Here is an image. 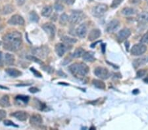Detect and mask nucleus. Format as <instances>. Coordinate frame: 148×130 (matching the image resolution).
I'll list each match as a JSON object with an SVG mask.
<instances>
[{"instance_id":"obj_14","label":"nucleus","mask_w":148,"mask_h":130,"mask_svg":"<svg viewBox=\"0 0 148 130\" xmlns=\"http://www.w3.org/2000/svg\"><path fill=\"white\" fill-rule=\"evenodd\" d=\"M12 116L16 118L20 121H26L28 117V114L25 111H16L11 114Z\"/></svg>"},{"instance_id":"obj_15","label":"nucleus","mask_w":148,"mask_h":130,"mask_svg":"<svg viewBox=\"0 0 148 130\" xmlns=\"http://www.w3.org/2000/svg\"><path fill=\"white\" fill-rule=\"evenodd\" d=\"M119 26H120V22L118 20L114 19L108 24L107 27V31L108 32H113L118 29Z\"/></svg>"},{"instance_id":"obj_19","label":"nucleus","mask_w":148,"mask_h":130,"mask_svg":"<svg viewBox=\"0 0 148 130\" xmlns=\"http://www.w3.org/2000/svg\"><path fill=\"white\" fill-rule=\"evenodd\" d=\"M5 71L10 76L13 78H17L22 75V72L20 70L15 69V68H8Z\"/></svg>"},{"instance_id":"obj_2","label":"nucleus","mask_w":148,"mask_h":130,"mask_svg":"<svg viewBox=\"0 0 148 130\" xmlns=\"http://www.w3.org/2000/svg\"><path fill=\"white\" fill-rule=\"evenodd\" d=\"M21 47H22V39L16 40L13 42H3V48L9 51H18L21 48Z\"/></svg>"},{"instance_id":"obj_32","label":"nucleus","mask_w":148,"mask_h":130,"mask_svg":"<svg viewBox=\"0 0 148 130\" xmlns=\"http://www.w3.org/2000/svg\"><path fill=\"white\" fill-rule=\"evenodd\" d=\"M68 20H69L68 15H66V13L62 14L60 16V19H59V22H60L61 25H66V23L67 22Z\"/></svg>"},{"instance_id":"obj_37","label":"nucleus","mask_w":148,"mask_h":130,"mask_svg":"<svg viewBox=\"0 0 148 130\" xmlns=\"http://www.w3.org/2000/svg\"><path fill=\"white\" fill-rule=\"evenodd\" d=\"M141 42H142L143 44H148V32L142 37V39H141Z\"/></svg>"},{"instance_id":"obj_45","label":"nucleus","mask_w":148,"mask_h":130,"mask_svg":"<svg viewBox=\"0 0 148 130\" xmlns=\"http://www.w3.org/2000/svg\"><path fill=\"white\" fill-rule=\"evenodd\" d=\"M129 46H130L129 42H125V47H126V50H127V51H128V49H129Z\"/></svg>"},{"instance_id":"obj_33","label":"nucleus","mask_w":148,"mask_h":130,"mask_svg":"<svg viewBox=\"0 0 148 130\" xmlns=\"http://www.w3.org/2000/svg\"><path fill=\"white\" fill-rule=\"evenodd\" d=\"M27 58L28 59H29V60H31V61H34L35 63H38V64H42L43 63L40 60V59H38V58H36V56H27Z\"/></svg>"},{"instance_id":"obj_21","label":"nucleus","mask_w":148,"mask_h":130,"mask_svg":"<svg viewBox=\"0 0 148 130\" xmlns=\"http://www.w3.org/2000/svg\"><path fill=\"white\" fill-rule=\"evenodd\" d=\"M82 58L83 60L86 62H93V61H95L94 53L90 51L85 52L82 56Z\"/></svg>"},{"instance_id":"obj_5","label":"nucleus","mask_w":148,"mask_h":130,"mask_svg":"<svg viewBox=\"0 0 148 130\" xmlns=\"http://www.w3.org/2000/svg\"><path fill=\"white\" fill-rule=\"evenodd\" d=\"M20 39H22V35L20 32L16 31L9 33L3 37V42H13Z\"/></svg>"},{"instance_id":"obj_46","label":"nucleus","mask_w":148,"mask_h":130,"mask_svg":"<svg viewBox=\"0 0 148 130\" xmlns=\"http://www.w3.org/2000/svg\"><path fill=\"white\" fill-rule=\"evenodd\" d=\"M101 47H102V51H103V53H105V49H106V48H105V47H106V45H105L104 44H103L102 45H101Z\"/></svg>"},{"instance_id":"obj_11","label":"nucleus","mask_w":148,"mask_h":130,"mask_svg":"<svg viewBox=\"0 0 148 130\" xmlns=\"http://www.w3.org/2000/svg\"><path fill=\"white\" fill-rule=\"evenodd\" d=\"M131 34L130 30L129 28H123L117 34V38L120 42H123L124 40L128 38Z\"/></svg>"},{"instance_id":"obj_4","label":"nucleus","mask_w":148,"mask_h":130,"mask_svg":"<svg viewBox=\"0 0 148 130\" xmlns=\"http://www.w3.org/2000/svg\"><path fill=\"white\" fill-rule=\"evenodd\" d=\"M147 51V46L143 44H135L131 49V54L134 56H140L145 53Z\"/></svg>"},{"instance_id":"obj_1","label":"nucleus","mask_w":148,"mask_h":130,"mask_svg":"<svg viewBox=\"0 0 148 130\" xmlns=\"http://www.w3.org/2000/svg\"><path fill=\"white\" fill-rule=\"evenodd\" d=\"M69 69L72 74L76 77H83L89 72V67L84 63H75L69 67Z\"/></svg>"},{"instance_id":"obj_49","label":"nucleus","mask_w":148,"mask_h":130,"mask_svg":"<svg viewBox=\"0 0 148 130\" xmlns=\"http://www.w3.org/2000/svg\"><path fill=\"white\" fill-rule=\"evenodd\" d=\"M90 130H95V129L94 128V127H91V128H90Z\"/></svg>"},{"instance_id":"obj_47","label":"nucleus","mask_w":148,"mask_h":130,"mask_svg":"<svg viewBox=\"0 0 148 130\" xmlns=\"http://www.w3.org/2000/svg\"><path fill=\"white\" fill-rule=\"evenodd\" d=\"M144 81L145 82L148 83V76H147V78H145L144 80Z\"/></svg>"},{"instance_id":"obj_9","label":"nucleus","mask_w":148,"mask_h":130,"mask_svg":"<svg viewBox=\"0 0 148 130\" xmlns=\"http://www.w3.org/2000/svg\"><path fill=\"white\" fill-rule=\"evenodd\" d=\"M8 24L13 26H21L25 24V20L19 15H15L12 16L10 19L8 20Z\"/></svg>"},{"instance_id":"obj_43","label":"nucleus","mask_w":148,"mask_h":130,"mask_svg":"<svg viewBox=\"0 0 148 130\" xmlns=\"http://www.w3.org/2000/svg\"><path fill=\"white\" fill-rule=\"evenodd\" d=\"M140 0H129V3L131 4H139L140 3Z\"/></svg>"},{"instance_id":"obj_51","label":"nucleus","mask_w":148,"mask_h":130,"mask_svg":"<svg viewBox=\"0 0 148 130\" xmlns=\"http://www.w3.org/2000/svg\"><path fill=\"white\" fill-rule=\"evenodd\" d=\"M147 61H148V58H147Z\"/></svg>"},{"instance_id":"obj_8","label":"nucleus","mask_w":148,"mask_h":130,"mask_svg":"<svg viewBox=\"0 0 148 130\" xmlns=\"http://www.w3.org/2000/svg\"><path fill=\"white\" fill-rule=\"evenodd\" d=\"M84 15L81 12H74L69 17V21L73 25L80 23L83 19Z\"/></svg>"},{"instance_id":"obj_13","label":"nucleus","mask_w":148,"mask_h":130,"mask_svg":"<svg viewBox=\"0 0 148 130\" xmlns=\"http://www.w3.org/2000/svg\"><path fill=\"white\" fill-rule=\"evenodd\" d=\"M30 124L32 125L33 126L35 127H39L41 126L43 123V120L40 114H36L32 115L30 118Z\"/></svg>"},{"instance_id":"obj_44","label":"nucleus","mask_w":148,"mask_h":130,"mask_svg":"<svg viewBox=\"0 0 148 130\" xmlns=\"http://www.w3.org/2000/svg\"><path fill=\"white\" fill-rule=\"evenodd\" d=\"M16 1H17V4L18 5H22L25 3V0H16Z\"/></svg>"},{"instance_id":"obj_20","label":"nucleus","mask_w":148,"mask_h":130,"mask_svg":"<svg viewBox=\"0 0 148 130\" xmlns=\"http://www.w3.org/2000/svg\"><path fill=\"white\" fill-rule=\"evenodd\" d=\"M10 99L8 95H3L0 99V106L1 107L7 108L10 106Z\"/></svg>"},{"instance_id":"obj_34","label":"nucleus","mask_w":148,"mask_h":130,"mask_svg":"<svg viewBox=\"0 0 148 130\" xmlns=\"http://www.w3.org/2000/svg\"><path fill=\"white\" fill-rule=\"evenodd\" d=\"M122 1L123 0H113L111 7L112 8H116L122 3Z\"/></svg>"},{"instance_id":"obj_17","label":"nucleus","mask_w":148,"mask_h":130,"mask_svg":"<svg viewBox=\"0 0 148 130\" xmlns=\"http://www.w3.org/2000/svg\"><path fill=\"white\" fill-rule=\"evenodd\" d=\"M55 49H56V52L57 55L59 56H62L67 50V47L66 45L63 44H57L55 47Z\"/></svg>"},{"instance_id":"obj_40","label":"nucleus","mask_w":148,"mask_h":130,"mask_svg":"<svg viewBox=\"0 0 148 130\" xmlns=\"http://www.w3.org/2000/svg\"><path fill=\"white\" fill-rule=\"evenodd\" d=\"M39 91H40L39 89H38L37 87H30V88H29V91L32 93H37V92H38Z\"/></svg>"},{"instance_id":"obj_7","label":"nucleus","mask_w":148,"mask_h":130,"mask_svg":"<svg viewBox=\"0 0 148 130\" xmlns=\"http://www.w3.org/2000/svg\"><path fill=\"white\" fill-rule=\"evenodd\" d=\"M43 30L46 32L50 38H53L56 33V27L53 24L46 23L42 26Z\"/></svg>"},{"instance_id":"obj_39","label":"nucleus","mask_w":148,"mask_h":130,"mask_svg":"<svg viewBox=\"0 0 148 130\" xmlns=\"http://www.w3.org/2000/svg\"><path fill=\"white\" fill-rule=\"evenodd\" d=\"M55 9H56V11H61L63 9V7L61 5V4H59V3H57L55 5Z\"/></svg>"},{"instance_id":"obj_25","label":"nucleus","mask_w":148,"mask_h":130,"mask_svg":"<svg viewBox=\"0 0 148 130\" xmlns=\"http://www.w3.org/2000/svg\"><path fill=\"white\" fill-rule=\"evenodd\" d=\"M52 10H53V9L51 6L47 5L44 7L42 10V15L45 16V17H49L51 15Z\"/></svg>"},{"instance_id":"obj_41","label":"nucleus","mask_w":148,"mask_h":130,"mask_svg":"<svg viewBox=\"0 0 148 130\" xmlns=\"http://www.w3.org/2000/svg\"><path fill=\"white\" fill-rule=\"evenodd\" d=\"M63 1L65 2L66 4L71 5L74 4V3H75L76 0H63Z\"/></svg>"},{"instance_id":"obj_35","label":"nucleus","mask_w":148,"mask_h":130,"mask_svg":"<svg viewBox=\"0 0 148 130\" xmlns=\"http://www.w3.org/2000/svg\"><path fill=\"white\" fill-rule=\"evenodd\" d=\"M4 125H5V126H13V127H18L17 125H16L14 124V123L11 121V120H5L4 121Z\"/></svg>"},{"instance_id":"obj_10","label":"nucleus","mask_w":148,"mask_h":130,"mask_svg":"<svg viewBox=\"0 0 148 130\" xmlns=\"http://www.w3.org/2000/svg\"><path fill=\"white\" fill-rule=\"evenodd\" d=\"M49 51V50L47 47H41L34 49V50H33V53L41 58H45L47 55H48Z\"/></svg>"},{"instance_id":"obj_30","label":"nucleus","mask_w":148,"mask_h":130,"mask_svg":"<svg viewBox=\"0 0 148 130\" xmlns=\"http://www.w3.org/2000/svg\"><path fill=\"white\" fill-rule=\"evenodd\" d=\"M15 99L18 102L23 103L24 104H27L28 101H29V97L28 96H24V95H18L16 96Z\"/></svg>"},{"instance_id":"obj_6","label":"nucleus","mask_w":148,"mask_h":130,"mask_svg":"<svg viewBox=\"0 0 148 130\" xmlns=\"http://www.w3.org/2000/svg\"><path fill=\"white\" fill-rule=\"evenodd\" d=\"M94 74L99 78L106 80L109 77V72L107 68L104 67H97L94 70Z\"/></svg>"},{"instance_id":"obj_50","label":"nucleus","mask_w":148,"mask_h":130,"mask_svg":"<svg viewBox=\"0 0 148 130\" xmlns=\"http://www.w3.org/2000/svg\"><path fill=\"white\" fill-rule=\"evenodd\" d=\"M1 44H2V42H1V41H0V46H1Z\"/></svg>"},{"instance_id":"obj_24","label":"nucleus","mask_w":148,"mask_h":130,"mask_svg":"<svg viewBox=\"0 0 148 130\" xmlns=\"http://www.w3.org/2000/svg\"><path fill=\"white\" fill-rule=\"evenodd\" d=\"M15 11V8L12 5H5L1 9V14L2 15H8Z\"/></svg>"},{"instance_id":"obj_38","label":"nucleus","mask_w":148,"mask_h":130,"mask_svg":"<svg viewBox=\"0 0 148 130\" xmlns=\"http://www.w3.org/2000/svg\"><path fill=\"white\" fill-rule=\"evenodd\" d=\"M6 117V112L3 110H0V121Z\"/></svg>"},{"instance_id":"obj_42","label":"nucleus","mask_w":148,"mask_h":130,"mask_svg":"<svg viewBox=\"0 0 148 130\" xmlns=\"http://www.w3.org/2000/svg\"><path fill=\"white\" fill-rule=\"evenodd\" d=\"M30 70L32 71V72H34V74L36 75V76H38V77H41V76H42L41 74H40V73L37 72V71H36V70L34 69V68H30Z\"/></svg>"},{"instance_id":"obj_3","label":"nucleus","mask_w":148,"mask_h":130,"mask_svg":"<svg viewBox=\"0 0 148 130\" xmlns=\"http://www.w3.org/2000/svg\"><path fill=\"white\" fill-rule=\"evenodd\" d=\"M107 9H108V6L106 4L99 3L97 5H95L92 9V14L94 16L96 17H99L104 15L106 13Z\"/></svg>"},{"instance_id":"obj_16","label":"nucleus","mask_w":148,"mask_h":130,"mask_svg":"<svg viewBox=\"0 0 148 130\" xmlns=\"http://www.w3.org/2000/svg\"><path fill=\"white\" fill-rule=\"evenodd\" d=\"M101 30L98 28H94L90 31L89 35H88V40L89 41H94L101 36Z\"/></svg>"},{"instance_id":"obj_28","label":"nucleus","mask_w":148,"mask_h":130,"mask_svg":"<svg viewBox=\"0 0 148 130\" xmlns=\"http://www.w3.org/2000/svg\"><path fill=\"white\" fill-rule=\"evenodd\" d=\"M146 63V60H145V58H140L138 59H135L133 62V65L134 68H137L138 67H141V66H143L144 64Z\"/></svg>"},{"instance_id":"obj_23","label":"nucleus","mask_w":148,"mask_h":130,"mask_svg":"<svg viewBox=\"0 0 148 130\" xmlns=\"http://www.w3.org/2000/svg\"><path fill=\"white\" fill-rule=\"evenodd\" d=\"M137 20L140 22L148 23V12H142L138 15Z\"/></svg>"},{"instance_id":"obj_27","label":"nucleus","mask_w":148,"mask_h":130,"mask_svg":"<svg viewBox=\"0 0 148 130\" xmlns=\"http://www.w3.org/2000/svg\"><path fill=\"white\" fill-rule=\"evenodd\" d=\"M92 84L94 85L95 87H97V88L98 89H106V84H105V83L101 81V80H93Z\"/></svg>"},{"instance_id":"obj_31","label":"nucleus","mask_w":148,"mask_h":130,"mask_svg":"<svg viewBox=\"0 0 148 130\" xmlns=\"http://www.w3.org/2000/svg\"><path fill=\"white\" fill-rule=\"evenodd\" d=\"M29 17H30V21H32V22H38V21H39V19H40L39 16H38V15L35 13L34 11L31 12V13H30Z\"/></svg>"},{"instance_id":"obj_48","label":"nucleus","mask_w":148,"mask_h":130,"mask_svg":"<svg viewBox=\"0 0 148 130\" xmlns=\"http://www.w3.org/2000/svg\"><path fill=\"white\" fill-rule=\"evenodd\" d=\"M0 87H1V88H3V89H8V87H2L1 86H0Z\"/></svg>"},{"instance_id":"obj_12","label":"nucleus","mask_w":148,"mask_h":130,"mask_svg":"<svg viewBox=\"0 0 148 130\" xmlns=\"http://www.w3.org/2000/svg\"><path fill=\"white\" fill-rule=\"evenodd\" d=\"M76 32L78 36L80 37V38H84V37H85L88 32V27L86 25L85 23L81 24L80 25H79V27L77 28V29L76 30Z\"/></svg>"},{"instance_id":"obj_26","label":"nucleus","mask_w":148,"mask_h":130,"mask_svg":"<svg viewBox=\"0 0 148 130\" xmlns=\"http://www.w3.org/2000/svg\"><path fill=\"white\" fill-rule=\"evenodd\" d=\"M84 53L85 51L82 48H81V47H78V48H76L75 50V51L73 52L72 56L74 58H80L81 56H83Z\"/></svg>"},{"instance_id":"obj_36","label":"nucleus","mask_w":148,"mask_h":130,"mask_svg":"<svg viewBox=\"0 0 148 130\" xmlns=\"http://www.w3.org/2000/svg\"><path fill=\"white\" fill-rule=\"evenodd\" d=\"M146 74V71L145 70H138L136 73V76L138 78H142Z\"/></svg>"},{"instance_id":"obj_22","label":"nucleus","mask_w":148,"mask_h":130,"mask_svg":"<svg viewBox=\"0 0 148 130\" xmlns=\"http://www.w3.org/2000/svg\"><path fill=\"white\" fill-rule=\"evenodd\" d=\"M136 12H137L136 9H135L133 7H125L123 9V10L121 11L122 14L126 16L133 15L136 13Z\"/></svg>"},{"instance_id":"obj_18","label":"nucleus","mask_w":148,"mask_h":130,"mask_svg":"<svg viewBox=\"0 0 148 130\" xmlns=\"http://www.w3.org/2000/svg\"><path fill=\"white\" fill-rule=\"evenodd\" d=\"M3 61L7 65H13L14 63H15V56L11 53L5 54L3 56Z\"/></svg>"},{"instance_id":"obj_29","label":"nucleus","mask_w":148,"mask_h":130,"mask_svg":"<svg viewBox=\"0 0 148 130\" xmlns=\"http://www.w3.org/2000/svg\"><path fill=\"white\" fill-rule=\"evenodd\" d=\"M62 41L66 44H74L77 42V39L69 36H63L62 37Z\"/></svg>"}]
</instances>
